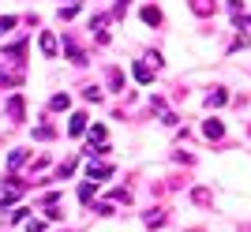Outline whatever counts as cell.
<instances>
[{
    "mask_svg": "<svg viewBox=\"0 0 251 232\" xmlns=\"http://www.w3.org/2000/svg\"><path fill=\"white\" fill-rule=\"evenodd\" d=\"M23 191H26V180H19V176H11L4 187H0V206H11V202L19 199Z\"/></svg>",
    "mask_w": 251,
    "mask_h": 232,
    "instance_id": "6da1fadb",
    "label": "cell"
},
{
    "mask_svg": "<svg viewBox=\"0 0 251 232\" xmlns=\"http://www.w3.org/2000/svg\"><path fill=\"white\" fill-rule=\"evenodd\" d=\"M23 79H26V68H23V64L0 68V86H23Z\"/></svg>",
    "mask_w": 251,
    "mask_h": 232,
    "instance_id": "7a4b0ae2",
    "label": "cell"
},
{
    "mask_svg": "<svg viewBox=\"0 0 251 232\" xmlns=\"http://www.w3.org/2000/svg\"><path fill=\"white\" fill-rule=\"evenodd\" d=\"M109 19H113V15H94V19H90V34H94L98 42H109V30H105V26H109Z\"/></svg>",
    "mask_w": 251,
    "mask_h": 232,
    "instance_id": "3957f363",
    "label": "cell"
},
{
    "mask_svg": "<svg viewBox=\"0 0 251 232\" xmlns=\"http://www.w3.org/2000/svg\"><path fill=\"white\" fill-rule=\"evenodd\" d=\"M64 53L72 56V64H75V68H83V64H86V53H83V49H79V45L72 42V38H64Z\"/></svg>",
    "mask_w": 251,
    "mask_h": 232,
    "instance_id": "277c9868",
    "label": "cell"
},
{
    "mask_svg": "<svg viewBox=\"0 0 251 232\" xmlns=\"http://www.w3.org/2000/svg\"><path fill=\"white\" fill-rule=\"evenodd\" d=\"M86 176L94 180V184H101V180L113 176V165H94V161H90V165H86Z\"/></svg>",
    "mask_w": 251,
    "mask_h": 232,
    "instance_id": "5b68a950",
    "label": "cell"
},
{
    "mask_svg": "<svg viewBox=\"0 0 251 232\" xmlns=\"http://www.w3.org/2000/svg\"><path fill=\"white\" fill-rule=\"evenodd\" d=\"M8 116L15 120V124H19L23 116H26V101H23V94H15V97L8 101Z\"/></svg>",
    "mask_w": 251,
    "mask_h": 232,
    "instance_id": "8992f818",
    "label": "cell"
},
{
    "mask_svg": "<svg viewBox=\"0 0 251 232\" xmlns=\"http://www.w3.org/2000/svg\"><path fill=\"white\" fill-rule=\"evenodd\" d=\"M86 131V113H72V120H68V135H83Z\"/></svg>",
    "mask_w": 251,
    "mask_h": 232,
    "instance_id": "52a82bcc",
    "label": "cell"
},
{
    "mask_svg": "<svg viewBox=\"0 0 251 232\" xmlns=\"http://www.w3.org/2000/svg\"><path fill=\"white\" fill-rule=\"evenodd\" d=\"M191 4V11H195V15H214V11H218V4H214V0H188Z\"/></svg>",
    "mask_w": 251,
    "mask_h": 232,
    "instance_id": "ba28073f",
    "label": "cell"
},
{
    "mask_svg": "<svg viewBox=\"0 0 251 232\" xmlns=\"http://www.w3.org/2000/svg\"><path fill=\"white\" fill-rule=\"evenodd\" d=\"M135 79H139L143 86H147V83H154V68H150L147 60H139V64H135Z\"/></svg>",
    "mask_w": 251,
    "mask_h": 232,
    "instance_id": "9c48e42d",
    "label": "cell"
},
{
    "mask_svg": "<svg viewBox=\"0 0 251 232\" xmlns=\"http://www.w3.org/2000/svg\"><path fill=\"white\" fill-rule=\"evenodd\" d=\"M23 53H26V42H15V45H8V49H4V60L23 64Z\"/></svg>",
    "mask_w": 251,
    "mask_h": 232,
    "instance_id": "30bf717a",
    "label": "cell"
},
{
    "mask_svg": "<svg viewBox=\"0 0 251 232\" xmlns=\"http://www.w3.org/2000/svg\"><path fill=\"white\" fill-rule=\"evenodd\" d=\"M202 135L206 139H221L225 135V124H221V120H206V124H202Z\"/></svg>",
    "mask_w": 251,
    "mask_h": 232,
    "instance_id": "8fae6325",
    "label": "cell"
},
{
    "mask_svg": "<svg viewBox=\"0 0 251 232\" xmlns=\"http://www.w3.org/2000/svg\"><path fill=\"white\" fill-rule=\"evenodd\" d=\"M225 101H229V94H225L221 86H218V90H210V94H206V105H210V109H221V105H225Z\"/></svg>",
    "mask_w": 251,
    "mask_h": 232,
    "instance_id": "7c38bea8",
    "label": "cell"
},
{
    "mask_svg": "<svg viewBox=\"0 0 251 232\" xmlns=\"http://www.w3.org/2000/svg\"><path fill=\"white\" fill-rule=\"evenodd\" d=\"M165 217H169L165 210H147V213H143V221H147L150 229H157V225H165Z\"/></svg>",
    "mask_w": 251,
    "mask_h": 232,
    "instance_id": "4fadbf2b",
    "label": "cell"
},
{
    "mask_svg": "<svg viewBox=\"0 0 251 232\" xmlns=\"http://www.w3.org/2000/svg\"><path fill=\"white\" fill-rule=\"evenodd\" d=\"M191 199L199 202V206H214V191H206V187H195V191H191Z\"/></svg>",
    "mask_w": 251,
    "mask_h": 232,
    "instance_id": "5bb4252c",
    "label": "cell"
},
{
    "mask_svg": "<svg viewBox=\"0 0 251 232\" xmlns=\"http://www.w3.org/2000/svg\"><path fill=\"white\" fill-rule=\"evenodd\" d=\"M86 139H90V150H94V146H105V127H101V124L90 127V131H86Z\"/></svg>",
    "mask_w": 251,
    "mask_h": 232,
    "instance_id": "9a60e30c",
    "label": "cell"
},
{
    "mask_svg": "<svg viewBox=\"0 0 251 232\" xmlns=\"http://www.w3.org/2000/svg\"><path fill=\"white\" fill-rule=\"evenodd\" d=\"M143 23H147V26H161V11H157L154 4H150V8H143Z\"/></svg>",
    "mask_w": 251,
    "mask_h": 232,
    "instance_id": "2e32d148",
    "label": "cell"
},
{
    "mask_svg": "<svg viewBox=\"0 0 251 232\" xmlns=\"http://www.w3.org/2000/svg\"><path fill=\"white\" fill-rule=\"evenodd\" d=\"M42 53L49 56V60L56 56V38H52V34H42Z\"/></svg>",
    "mask_w": 251,
    "mask_h": 232,
    "instance_id": "e0dca14e",
    "label": "cell"
},
{
    "mask_svg": "<svg viewBox=\"0 0 251 232\" xmlns=\"http://www.w3.org/2000/svg\"><path fill=\"white\" fill-rule=\"evenodd\" d=\"M109 86L124 94V75H120V68H109Z\"/></svg>",
    "mask_w": 251,
    "mask_h": 232,
    "instance_id": "ac0fdd59",
    "label": "cell"
},
{
    "mask_svg": "<svg viewBox=\"0 0 251 232\" xmlns=\"http://www.w3.org/2000/svg\"><path fill=\"white\" fill-rule=\"evenodd\" d=\"M49 109H52V113H60V109H72V97H68V94H56V97L49 101Z\"/></svg>",
    "mask_w": 251,
    "mask_h": 232,
    "instance_id": "d6986e66",
    "label": "cell"
},
{
    "mask_svg": "<svg viewBox=\"0 0 251 232\" xmlns=\"http://www.w3.org/2000/svg\"><path fill=\"white\" fill-rule=\"evenodd\" d=\"M56 135V131H52V124H42V127H34V139H38V142H45V139H52Z\"/></svg>",
    "mask_w": 251,
    "mask_h": 232,
    "instance_id": "ffe728a7",
    "label": "cell"
},
{
    "mask_svg": "<svg viewBox=\"0 0 251 232\" xmlns=\"http://www.w3.org/2000/svg\"><path fill=\"white\" fill-rule=\"evenodd\" d=\"M94 187H98L94 180H86L83 187H79V199H83V202H90V199H94Z\"/></svg>",
    "mask_w": 251,
    "mask_h": 232,
    "instance_id": "44dd1931",
    "label": "cell"
},
{
    "mask_svg": "<svg viewBox=\"0 0 251 232\" xmlns=\"http://www.w3.org/2000/svg\"><path fill=\"white\" fill-rule=\"evenodd\" d=\"M113 202H131V191L127 187H113Z\"/></svg>",
    "mask_w": 251,
    "mask_h": 232,
    "instance_id": "7402d4cb",
    "label": "cell"
},
{
    "mask_svg": "<svg viewBox=\"0 0 251 232\" xmlns=\"http://www.w3.org/2000/svg\"><path fill=\"white\" fill-rule=\"evenodd\" d=\"M11 26H15V15H0V38H4Z\"/></svg>",
    "mask_w": 251,
    "mask_h": 232,
    "instance_id": "603a6c76",
    "label": "cell"
},
{
    "mask_svg": "<svg viewBox=\"0 0 251 232\" xmlns=\"http://www.w3.org/2000/svg\"><path fill=\"white\" fill-rule=\"evenodd\" d=\"M83 97H86V101H101V90H98V86H86Z\"/></svg>",
    "mask_w": 251,
    "mask_h": 232,
    "instance_id": "cb8c5ba5",
    "label": "cell"
},
{
    "mask_svg": "<svg viewBox=\"0 0 251 232\" xmlns=\"http://www.w3.org/2000/svg\"><path fill=\"white\" fill-rule=\"evenodd\" d=\"M72 172H75V161H64V165H60V169H56V176H72Z\"/></svg>",
    "mask_w": 251,
    "mask_h": 232,
    "instance_id": "d4e9b609",
    "label": "cell"
},
{
    "mask_svg": "<svg viewBox=\"0 0 251 232\" xmlns=\"http://www.w3.org/2000/svg\"><path fill=\"white\" fill-rule=\"evenodd\" d=\"M94 210H98V213H101V217H109V213H113V202H98Z\"/></svg>",
    "mask_w": 251,
    "mask_h": 232,
    "instance_id": "484cf974",
    "label": "cell"
},
{
    "mask_svg": "<svg viewBox=\"0 0 251 232\" xmlns=\"http://www.w3.org/2000/svg\"><path fill=\"white\" fill-rule=\"evenodd\" d=\"M26 229H30V232H45V221H38V217H34V221H26Z\"/></svg>",
    "mask_w": 251,
    "mask_h": 232,
    "instance_id": "4316f807",
    "label": "cell"
},
{
    "mask_svg": "<svg viewBox=\"0 0 251 232\" xmlns=\"http://www.w3.org/2000/svg\"><path fill=\"white\" fill-rule=\"evenodd\" d=\"M72 4H75V0H72Z\"/></svg>",
    "mask_w": 251,
    "mask_h": 232,
    "instance_id": "83f0119b",
    "label": "cell"
}]
</instances>
